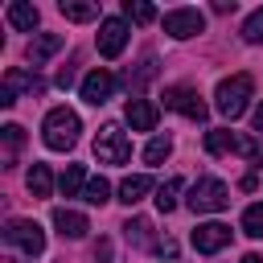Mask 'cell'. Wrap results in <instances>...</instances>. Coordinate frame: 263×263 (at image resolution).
<instances>
[{"instance_id": "cell-1", "label": "cell", "mask_w": 263, "mask_h": 263, "mask_svg": "<svg viewBox=\"0 0 263 263\" xmlns=\"http://www.w3.org/2000/svg\"><path fill=\"white\" fill-rule=\"evenodd\" d=\"M78 132H82V119L70 111V107H53L41 123V136H45V148L53 152H70L78 144Z\"/></svg>"}, {"instance_id": "cell-2", "label": "cell", "mask_w": 263, "mask_h": 263, "mask_svg": "<svg viewBox=\"0 0 263 263\" xmlns=\"http://www.w3.org/2000/svg\"><path fill=\"white\" fill-rule=\"evenodd\" d=\"M251 95H255L251 74H230V78H222V82H218V90H214V107H218V115L238 119V115L247 111Z\"/></svg>"}, {"instance_id": "cell-3", "label": "cell", "mask_w": 263, "mask_h": 263, "mask_svg": "<svg viewBox=\"0 0 263 263\" xmlns=\"http://www.w3.org/2000/svg\"><path fill=\"white\" fill-rule=\"evenodd\" d=\"M95 156L99 164H127L132 160V140L119 123H103L99 136H95Z\"/></svg>"}, {"instance_id": "cell-4", "label": "cell", "mask_w": 263, "mask_h": 263, "mask_svg": "<svg viewBox=\"0 0 263 263\" xmlns=\"http://www.w3.org/2000/svg\"><path fill=\"white\" fill-rule=\"evenodd\" d=\"M185 205H189L193 214H218V210H226V205H230V189H226L218 177H201V181L189 189Z\"/></svg>"}, {"instance_id": "cell-5", "label": "cell", "mask_w": 263, "mask_h": 263, "mask_svg": "<svg viewBox=\"0 0 263 263\" xmlns=\"http://www.w3.org/2000/svg\"><path fill=\"white\" fill-rule=\"evenodd\" d=\"M4 242L8 247H21L25 255H41L45 251V230L33 218H8L4 222Z\"/></svg>"}, {"instance_id": "cell-6", "label": "cell", "mask_w": 263, "mask_h": 263, "mask_svg": "<svg viewBox=\"0 0 263 263\" xmlns=\"http://www.w3.org/2000/svg\"><path fill=\"white\" fill-rule=\"evenodd\" d=\"M205 152H210V156H218V152H242V156H255V160H259L255 140L242 136V132H230V127H210V132H205Z\"/></svg>"}, {"instance_id": "cell-7", "label": "cell", "mask_w": 263, "mask_h": 263, "mask_svg": "<svg viewBox=\"0 0 263 263\" xmlns=\"http://www.w3.org/2000/svg\"><path fill=\"white\" fill-rule=\"evenodd\" d=\"M164 107H168V111H181V115L193 119V123H205V115H210V107L201 103V95H197L193 86H168V90H164Z\"/></svg>"}, {"instance_id": "cell-8", "label": "cell", "mask_w": 263, "mask_h": 263, "mask_svg": "<svg viewBox=\"0 0 263 263\" xmlns=\"http://www.w3.org/2000/svg\"><path fill=\"white\" fill-rule=\"evenodd\" d=\"M164 33L177 37V41L197 37V33H205V16H201L197 8H168V12H164Z\"/></svg>"}, {"instance_id": "cell-9", "label": "cell", "mask_w": 263, "mask_h": 263, "mask_svg": "<svg viewBox=\"0 0 263 263\" xmlns=\"http://www.w3.org/2000/svg\"><path fill=\"white\" fill-rule=\"evenodd\" d=\"M95 45H99L103 58H119L123 45H127V21H123V16H107V21H99V37H95Z\"/></svg>"}, {"instance_id": "cell-10", "label": "cell", "mask_w": 263, "mask_h": 263, "mask_svg": "<svg viewBox=\"0 0 263 263\" xmlns=\"http://www.w3.org/2000/svg\"><path fill=\"white\" fill-rule=\"evenodd\" d=\"M21 90H33V95H41V90H45V82H41L33 70H21V66H12V70L4 74V86H0V107H12Z\"/></svg>"}, {"instance_id": "cell-11", "label": "cell", "mask_w": 263, "mask_h": 263, "mask_svg": "<svg viewBox=\"0 0 263 263\" xmlns=\"http://www.w3.org/2000/svg\"><path fill=\"white\" fill-rule=\"evenodd\" d=\"M78 95L90 103V107H103L111 95H115V74L111 70H103V66H95L86 78H82V86H78Z\"/></svg>"}, {"instance_id": "cell-12", "label": "cell", "mask_w": 263, "mask_h": 263, "mask_svg": "<svg viewBox=\"0 0 263 263\" xmlns=\"http://www.w3.org/2000/svg\"><path fill=\"white\" fill-rule=\"evenodd\" d=\"M226 242H230V226H226V222H201V226L193 230L197 255H218Z\"/></svg>"}, {"instance_id": "cell-13", "label": "cell", "mask_w": 263, "mask_h": 263, "mask_svg": "<svg viewBox=\"0 0 263 263\" xmlns=\"http://www.w3.org/2000/svg\"><path fill=\"white\" fill-rule=\"evenodd\" d=\"M123 115H127V123H132V132H152L156 127V119H160V107L152 103V99H127V107H123Z\"/></svg>"}, {"instance_id": "cell-14", "label": "cell", "mask_w": 263, "mask_h": 263, "mask_svg": "<svg viewBox=\"0 0 263 263\" xmlns=\"http://www.w3.org/2000/svg\"><path fill=\"white\" fill-rule=\"evenodd\" d=\"M53 226H58V234H62V238H82V234L90 230L86 214H78V210H66V205H58V210H53Z\"/></svg>"}, {"instance_id": "cell-15", "label": "cell", "mask_w": 263, "mask_h": 263, "mask_svg": "<svg viewBox=\"0 0 263 263\" xmlns=\"http://www.w3.org/2000/svg\"><path fill=\"white\" fill-rule=\"evenodd\" d=\"M37 21H41L37 4H25V0H12V4H8V25H12V29L33 33V29H37Z\"/></svg>"}, {"instance_id": "cell-16", "label": "cell", "mask_w": 263, "mask_h": 263, "mask_svg": "<svg viewBox=\"0 0 263 263\" xmlns=\"http://www.w3.org/2000/svg\"><path fill=\"white\" fill-rule=\"evenodd\" d=\"M62 49V33H37L33 41H29V62L33 66H41L45 58H53Z\"/></svg>"}, {"instance_id": "cell-17", "label": "cell", "mask_w": 263, "mask_h": 263, "mask_svg": "<svg viewBox=\"0 0 263 263\" xmlns=\"http://www.w3.org/2000/svg\"><path fill=\"white\" fill-rule=\"evenodd\" d=\"M148 193H152V177H144V173H140V177H127V181L119 185V201H123V205H136V201H144Z\"/></svg>"}, {"instance_id": "cell-18", "label": "cell", "mask_w": 263, "mask_h": 263, "mask_svg": "<svg viewBox=\"0 0 263 263\" xmlns=\"http://www.w3.org/2000/svg\"><path fill=\"white\" fill-rule=\"evenodd\" d=\"M0 140H4V168H12V164H16V152H21V144H25V127L4 123V127H0Z\"/></svg>"}, {"instance_id": "cell-19", "label": "cell", "mask_w": 263, "mask_h": 263, "mask_svg": "<svg viewBox=\"0 0 263 263\" xmlns=\"http://www.w3.org/2000/svg\"><path fill=\"white\" fill-rule=\"evenodd\" d=\"M58 189H62L66 197H82V189H86V168H82V164H66V173L58 177Z\"/></svg>"}, {"instance_id": "cell-20", "label": "cell", "mask_w": 263, "mask_h": 263, "mask_svg": "<svg viewBox=\"0 0 263 263\" xmlns=\"http://www.w3.org/2000/svg\"><path fill=\"white\" fill-rule=\"evenodd\" d=\"M25 185H29L33 197H49V189H53V173H49V164H33L29 177H25Z\"/></svg>"}, {"instance_id": "cell-21", "label": "cell", "mask_w": 263, "mask_h": 263, "mask_svg": "<svg viewBox=\"0 0 263 263\" xmlns=\"http://www.w3.org/2000/svg\"><path fill=\"white\" fill-rule=\"evenodd\" d=\"M181 189H185V181H181V177H168V181L156 189V197H152V201H156V210H160V214L177 210V193H181Z\"/></svg>"}, {"instance_id": "cell-22", "label": "cell", "mask_w": 263, "mask_h": 263, "mask_svg": "<svg viewBox=\"0 0 263 263\" xmlns=\"http://www.w3.org/2000/svg\"><path fill=\"white\" fill-rule=\"evenodd\" d=\"M123 234H127V242H136V247H156V242H152V222H148V218H132V222L123 226Z\"/></svg>"}, {"instance_id": "cell-23", "label": "cell", "mask_w": 263, "mask_h": 263, "mask_svg": "<svg viewBox=\"0 0 263 263\" xmlns=\"http://www.w3.org/2000/svg\"><path fill=\"white\" fill-rule=\"evenodd\" d=\"M58 12H62L66 21H95V16H99V4H78V0H62V4H58Z\"/></svg>"}, {"instance_id": "cell-24", "label": "cell", "mask_w": 263, "mask_h": 263, "mask_svg": "<svg viewBox=\"0 0 263 263\" xmlns=\"http://www.w3.org/2000/svg\"><path fill=\"white\" fill-rule=\"evenodd\" d=\"M168 152H173V140L168 136H152L148 148H144V164H160V160H168Z\"/></svg>"}, {"instance_id": "cell-25", "label": "cell", "mask_w": 263, "mask_h": 263, "mask_svg": "<svg viewBox=\"0 0 263 263\" xmlns=\"http://www.w3.org/2000/svg\"><path fill=\"white\" fill-rule=\"evenodd\" d=\"M82 201H90V205L111 201V185H107V177H90V181H86V189H82Z\"/></svg>"}, {"instance_id": "cell-26", "label": "cell", "mask_w": 263, "mask_h": 263, "mask_svg": "<svg viewBox=\"0 0 263 263\" xmlns=\"http://www.w3.org/2000/svg\"><path fill=\"white\" fill-rule=\"evenodd\" d=\"M242 234L263 238V201H255V205H247V210H242Z\"/></svg>"}, {"instance_id": "cell-27", "label": "cell", "mask_w": 263, "mask_h": 263, "mask_svg": "<svg viewBox=\"0 0 263 263\" xmlns=\"http://www.w3.org/2000/svg\"><path fill=\"white\" fill-rule=\"evenodd\" d=\"M123 16H132L136 25H148V21H156V8L144 4V0H127V4H123Z\"/></svg>"}, {"instance_id": "cell-28", "label": "cell", "mask_w": 263, "mask_h": 263, "mask_svg": "<svg viewBox=\"0 0 263 263\" xmlns=\"http://www.w3.org/2000/svg\"><path fill=\"white\" fill-rule=\"evenodd\" d=\"M242 41H251V45L263 41V8H255V12L242 21Z\"/></svg>"}, {"instance_id": "cell-29", "label": "cell", "mask_w": 263, "mask_h": 263, "mask_svg": "<svg viewBox=\"0 0 263 263\" xmlns=\"http://www.w3.org/2000/svg\"><path fill=\"white\" fill-rule=\"evenodd\" d=\"M152 78H156V58L148 53V58L140 62V70H136V74H127V82H132V86L140 90V86H144V82H152Z\"/></svg>"}, {"instance_id": "cell-30", "label": "cell", "mask_w": 263, "mask_h": 263, "mask_svg": "<svg viewBox=\"0 0 263 263\" xmlns=\"http://www.w3.org/2000/svg\"><path fill=\"white\" fill-rule=\"evenodd\" d=\"M53 82H58V86H62V90H70V86H74V70H70V66H62V70H58V78H53Z\"/></svg>"}, {"instance_id": "cell-31", "label": "cell", "mask_w": 263, "mask_h": 263, "mask_svg": "<svg viewBox=\"0 0 263 263\" xmlns=\"http://www.w3.org/2000/svg\"><path fill=\"white\" fill-rule=\"evenodd\" d=\"M152 251H156V255H164V259H173V255H177V242H173V238H164V242H156Z\"/></svg>"}, {"instance_id": "cell-32", "label": "cell", "mask_w": 263, "mask_h": 263, "mask_svg": "<svg viewBox=\"0 0 263 263\" xmlns=\"http://www.w3.org/2000/svg\"><path fill=\"white\" fill-rule=\"evenodd\" d=\"M251 123H255V132H263V103L251 111Z\"/></svg>"}, {"instance_id": "cell-33", "label": "cell", "mask_w": 263, "mask_h": 263, "mask_svg": "<svg viewBox=\"0 0 263 263\" xmlns=\"http://www.w3.org/2000/svg\"><path fill=\"white\" fill-rule=\"evenodd\" d=\"M238 185H242V189H247V193H251V189H255V185H259V177H255V173H247V177H242V181H238Z\"/></svg>"}, {"instance_id": "cell-34", "label": "cell", "mask_w": 263, "mask_h": 263, "mask_svg": "<svg viewBox=\"0 0 263 263\" xmlns=\"http://www.w3.org/2000/svg\"><path fill=\"white\" fill-rule=\"evenodd\" d=\"M238 263H263V259H259V255H242Z\"/></svg>"}]
</instances>
